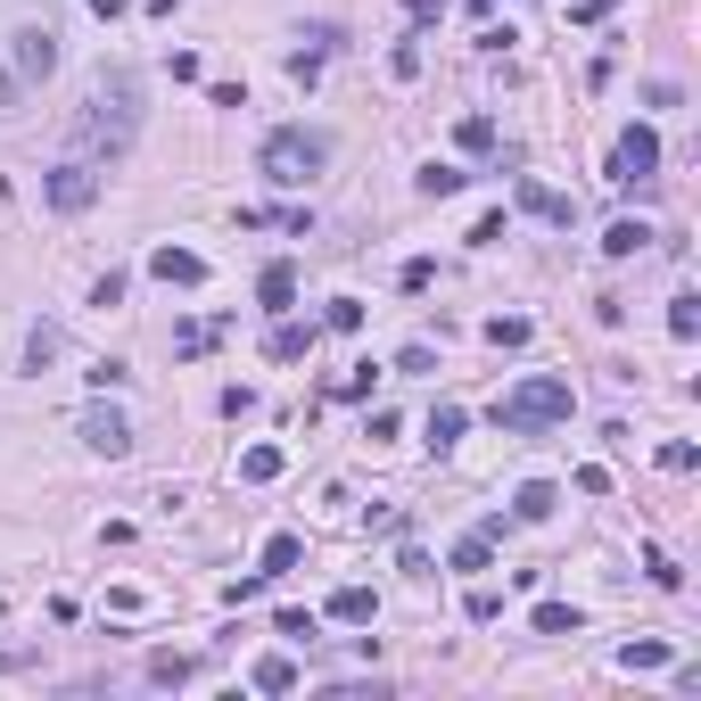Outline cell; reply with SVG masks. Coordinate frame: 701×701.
<instances>
[{
	"label": "cell",
	"instance_id": "cell-1",
	"mask_svg": "<svg viewBox=\"0 0 701 701\" xmlns=\"http://www.w3.org/2000/svg\"><path fill=\"white\" fill-rule=\"evenodd\" d=\"M141 74L132 67H99L92 92H83V116H74V141L92 148V157H124L141 141Z\"/></svg>",
	"mask_w": 701,
	"mask_h": 701
},
{
	"label": "cell",
	"instance_id": "cell-2",
	"mask_svg": "<svg viewBox=\"0 0 701 701\" xmlns=\"http://www.w3.org/2000/svg\"><path fill=\"white\" fill-rule=\"evenodd\" d=\"M257 166H264V182L273 190H306L322 166H331V132H306V124H281L273 141L257 148Z\"/></svg>",
	"mask_w": 701,
	"mask_h": 701
},
{
	"label": "cell",
	"instance_id": "cell-3",
	"mask_svg": "<svg viewBox=\"0 0 701 701\" xmlns=\"http://www.w3.org/2000/svg\"><path fill=\"white\" fill-rule=\"evenodd\" d=\"M578 413V388L554 380V371H536V380H520L512 396H496V429H554Z\"/></svg>",
	"mask_w": 701,
	"mask_h": 701
},
{
	"label": "cell",
	"instance_id": "cell-4",
	"mask_svg": "<svg viewBox=\"0 0 701 701\" xmlns=\"http://www.w3.org/2000/svg\"><path fill=\"white\" fill-rule=\"evenodd\" d=\"M652 174H661V132L628 124V132H619V148H610V182L628 190V182H652Z\"/></svg>",
	"mask_w": 701,
	"mask_h": 701
},
{
	"label": "cell",
	"instance_id": "cell-5",
	"mask_svg": "<svg viewBox=\"0 0 701 701\" xmlns=\"http://www.w3.org/2000/svg\"><path fill=\"white\" fill-rule=\"evenodd\" d=\"M41 190H50L58 215H83V206L99 199V166H92V157H67V166H50V182H41Z\"/></svg>",
	"mask_w": 701,
	"mask_h": 701
},
{
	"label": "cell",
	"instance_id": "cell-6",
	"mask_svg": "<svg viewBox=\"0 0 701 701\" xmlns=\"http://www.w3.org/2000/svg\"><path fill=\"white\" fill-rule=\"evenodd\" d=\"M83 445H92V454H124V445H132V421H124V413H116V405H92V413H83Z\"/></svg>",
	"mask_w": 701,
	"mask_h": 701
},
{
	"label": "cell",
	"instance_id": "cell-7",
	"mask_svg": "<svg viewBox=\"0 0 701 701\" xmlns=\"http://www.w3.org/2000/svg\"><path fill=\"white\" fill-rule=\"evenodd\" d=\"M17 74H25V83H50V74H58V34L25 25V34H17Z\"/></svg>",
	"mask_w": 701,
	"mask_h": 701
},
{
	"label": "cell",
	"instance_id": "cell-8",
	"mask_svg": "<svg viewBox=\"0 0 701 701\" xmlns=\"http://www.w3.org/2000/svg\"><path fill=\"white\" fill-rule=\"evenodd\" d=\"M148 273L166 281V289H199V281H206V257H199V248H157V257H148Z\"/></svg>",
	"mask_w": 701,
	"mask_h": 701
},
{
	"label": "cell",
	"instance_id": "cell-9",
	"mask_svg": "<svg viewBox=\"0 0 701 701\" xmlns=\"http://www.w3.org/2000/svg\"><path fill=\"white\" fill-rule=\"evenodd\" d=\"M314 338H322V322H273L264 355H273V364H297V355H314Z\"/></svg>",
	"mask_w": 701,
	"mask_h": 701
},
{
	"label": "cell",
	"instance_id": "cell-10",
	"mask_svg": "<svg viewBox=\"0 0 701 701\" xmlns=\"http://www.w3.org/2000/svg\"><path fill=\"white\" fill-rule=\"evenodd\" d=\"M331 619H338V628H371V619H380V594H371V586H338L331 594Z\"/></svg>",
	"mask_w": 701,
	"mask_h": 701
},
{
	"label": "cell",
	"instance_id": "cell-11",
	"mask_svg": "<svg viewBox=\"0 0 701 701\" xmlns=\"http://www.w3.org/2000/svg\"><path fill=\"white\" fill-rule=\"evenodd\" d=\"M520 206H528V215H545V223H561V231L578 223V206L561 199V190H545V182H520Z\"/></svg>",
	"mask_w": 701,
	"mask_h": 701
},
{
	"label": "cell",
	"instance_id": "cell-12",
	"mask_svg": "<svg viewBox=\"0 0 701 701\" xmlns=\"http://www.w3.org/2000/svg\"><path fill=\"white\" fill-rule=\"evenodd\" d=\"M58 355H67V331H58V322H34V331H25V371H50Z\"/></svg>",
	"mask_w": 701,
	"mask_h": 701
},
{
	"label": "cell",
	"instance_id": "cell-13",
	"mask_svg": "<svg viewBox=\"0 0 701 701\" xmlns=\"http://www.w3.org/2000/svg\"><path fill=\"white\" fill-rule=\"evenodd\" d=\"M248 685H257V693H289V685H297V661H289V652H264V661L248 668Z\"/></svg>",
	"mask_w": 701,
	"mask_h": 701
},
{
	"label": "cell",
	"instance_id": "cell-14",
	"mask_svg": "<svg viewBox=\"0 0 701 701\" xmlns=\"http://www.w3.org/2000/svg\"><path fill=\"white\" fill-rule=\"evenodd\" d=\"M257 297H264V306H273V314H289V306H297V273H289V264H264Z\"/></svg>",
	"mask_w": 701,
	"mask_h": 701
},
{
	"label": "cell",
	"instance_id": "cell-15",
	"mask_svg": "<svg viewBox=\"0 0 701 701\" xmlns=\"http://www.w3.org/2000/svg\"><path fill=\"white\" fill-rule=\"evenodd\" d=\"M644 248H652V231H644V223H628V215L603 231V257H644Z\"/></svg>",
	"mask_w": 701,
	"mask_h": 701
},
{
	"label": "cell",
	"instance_id": "cell-16",
	"mask_svg": "<svg viewBox=\"0 0 701 701\" xmlns=\"http://www.w3.org/2000/svg\"><path fill=\"white\" fill-rule=\"evenodd\" d=\"M240 479H248V487L281 479V445H248V454H240Z\"/></svg>",
	"mask_w": 701,
	"mask_h": 701
},
{
	"label": "cell",
	"instance_id": "cell-17",
	"mask_svg": "<svg viewBox=\"0 0 701 701\" xmlns=\"http://www.w3.org/2000/svg\"><path fill=\"white\" fill-rule=\"evenodd\" d=\"M554 503H561L554 487H545V479H528V487H520V496H512V512H520V520H545V512H554Z\"/></svg>",
	"mask_w": 701,
	"mask_h": 701
},
{
	"label": "cell",
	"instance_id": "cell-18",
	"mask_svg": "<svg viewBox=\"0 0 701 701\" xmlns=\"http://www.w3.org/2000/svg\"><path fill=\"white\" fill-rule=\"evenodd\" d=\"M668 331H677V338H693V331H701V297H693V289L668 297Z\"/></svg>",
	"mask_w": 701,
	"mask_h": 701
},
{
	"label": "cell",
	"instance_id": "cell-19",
	"mask_svg": "<svg viewBox=\"0 0 701 701\" xmlns=\"http://www.w3.org/2000/svg\"><path fill=\"white\" fill-rule=\"evenodd\" d=\"M297 561H306V545H297V536H273V545H264V578L297 570Z\"/></svg>",
	"mask_w": 701,
	"mask_h": 701
},
{
	"label": "cell",
	"instance_id": "cell-20",
	"mask_svg": "<svg viewBox=\"0 0 701 701\" xmlns=\"http://www.w3.org/2000/svg\"><path fill=\"white\" fill-rule=\"evenodd\" d=\"M536 635H578V610L570 603H536Z\"/></svg>",
	"mask_w": 701,
	"mask_h": 701
},
{
	"label": "cell",
	"instance_id": "cell-21",
	"mask_svg": "<svg viewBox=\"0 0 701 701\" xmlns=\"http://www.w3.org/2000/svg\"><path fill=\"white\" fill-rule=\"evenodd\" d=\"M462 438V405H438V413H429V445H438V454H445V445H454Z\"/></svg>",
	"mask_w": 701,
	"mask_h": 701
},
{
	"label": "cell",
	"instance_id": "cell-22",
	"mask_svg": "<svg viewBox=\"0 0 701 701\" xmlns=\"http://www.w3.org/2000/svg\"><path fill=\"white\" fill-rule=\"evenodd\" d=\"M148 685H190V661L182 652H157V661H148Z\"/></svg>",
	"mask_w": 701,
	"mask_h": 701
},
{
	"label": "cell",
	"instance_id": "cell-23",
	"mask_svg": "<svg viewBox=\"0 0 701 701\" xmlns=\"http://www.w3.org/2000/svg\"><path fill=\"white\" fill-rule=\"evenodd\" d=\"M273 628H281V635H289V644H314V635H322V628H314V610H281Z\"/></svg>",
	"mask_w": 701,
	"mask_h": 701
},
{
	"label": "cell",
	"instance_id": "cell-24",
	"mask_svg": "<svg viewBox=\"0 0 701 701\" xmlns=\"http://www.w3.org/2000/svg\"><path fill=\"white\" fill-rule=\"evenodd\" d=\"M619 668H635V677H644V668H668V644H628Z\"/></svg>",
	"mask_w": 701,
	"mask_h": 701
},
{
	"label": "cell",
	"instance_id": "cell-25",
	"mask_svg": "<svg viewBox=\"0 0 701 701\" xmlns=\"http://www.w3.org/2000/svg\"><path fill=\"white\" fill-rule=\"evenodd\" d=\"M322 331H364V306H355V297H331V314H322Z\"/></svg>",
	"mask_w": 701,
	"mask_h": 701
},
{
	"label": "cell",
	"instance_id": "cell-26",
	"mask_svg": "<svg viewBox=\"0 0 701 701\" xmlns=\"http://www.w3.org/2000/svg\"><path fill=\"white\" fill-rule=\"evenodd\" d=\"M487 561H496V554H487V528H479V536H462V545H454V570H487Z\"/></svg>",
	"mask_w": 701,
	"mask_h": 701
},
{
	"label": "cell",
	"instance_id": "cell-27",
	"mask_svg": "<svg viewBox=\"0 0 701 701\" xmlns=\"http://www.w3.org/2000/svg\"><path fill=\"white\" fill-rule=\"evenodd\" d=\"M454 141H462V148H496V124H487V116H462Z\"/></svg>",
	"mask_w": 701,
	"mask_h": 701
},
{
	"label": "cell",
	"instance_id": "cell-28",
	"mask_svg": "<svg viewBox=\"0 0 701 701\" xmlns=\"http://www.w3.org/2000/svg\"><path fill=\"white\" fill-rule=\"evenodd\" d=\"M487 338H496V347H528V322H520V314H496V322H487Z\"/></svg>",
	"mask_w": 701,
	"mask_h": 701
},
{
	"label": "cell",
	"instance_id": "cell-29",
	"mask_svg": "<svg viewBox=\"0 0 701 701\" xmlns=\"http://www.w3.org/2000/svg\"><path fill=\"white\" fill-rule=\"evenodd\" d=\"M454 190H462L454 166H429V174H421V199H454Z\"/></svg>",
	"mask_w": 701,
	"mask_h": 701
},
{
	"label": "cell",
	"instance_id": "cell-30",
	"mask_svg": "<svg viewBox=\"0 0 701 701\" xmlns=\"http://www.w3.org/2000/svg\"><path fill=\"white\" fill-rule=\"evenodd\" d=\"M471 619H479V628H487V619H503V594L479 586V594H471Z\"/></svg>",
	"mask_w": 701,
	"mask_h": 701
},
{
	"label": "cell",
	"instance_id": "cell-31",
	"mask_svg": "<svg viewBox=\"0 0 701 701\" xmlns=\"http://www.w3.org/2000/svg\"><path fill=\"white\" fill-rule=\"evenodd\" d=\"M610 9H619V0H578L570 17H578V25H603V17H610Z\"/></svg>",
	"mask_w": 701,
	"mask_h": 701
},
{
	"label": "cell",
	"instance_id": "cell-32",
	"mask_svg": "<svg viewBox=\"0 0 701 701\" xmlns=\"http://www.w3.org/2000/svg\"><path fill=\"white\" fill-rule=\"evenodd\" d=\"M405 17H413V25H429V17H445V0H405Z\"/></svg>",
	"mask_w": 701,
	"mask_h": 701
},
{
	"label": "cell",
	"instance_id": "cell-33",
	"mask_svg": "<svg viewBox=\"0 0 701 701\" xmlns=\"http://www.w3.org/2000/svg\"><path fill=\"white\" fill-rule=\"evenodd\" d=\"M0 116H17V74L0 67Z\"/></svg>",
	"mask_w": 701,
	"mask_h": 701
},
{
	"label": "cell",
	"instance_id": "cell-34",
	"mask_svg": "<svg viewBox=\"0 0 701 701\" xmlns=\"http://www.w3.org/2000/svg\"><path fill=\"white\" fill-rule=\"evenodd\" d=\"M92 9H99V17H124V9H132V0H92Z\"/></svg>",
	"mask_w": 701,
	"mask_h": 701
}]
</instances>
